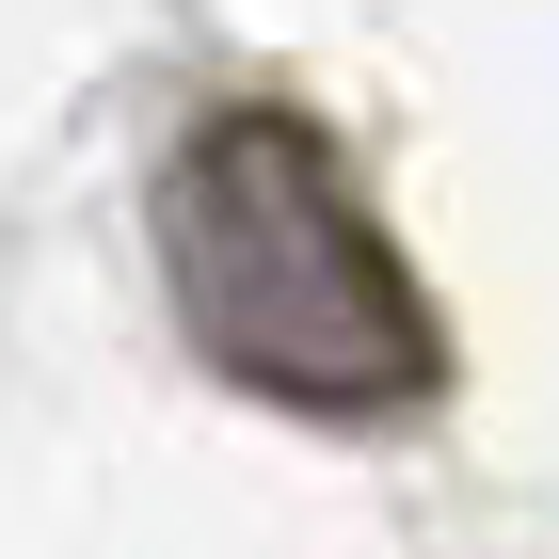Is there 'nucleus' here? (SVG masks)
Here are the masks:
<instances>
[{
    "label": "nucleus",
    "instance_id": "f257e3e1",
    "mask_svg": "<svg viewBox=\"0 0 559 559\" xmlns=\"http://www.w3.org/2000/svg\"><path fill=\"white\" fill-rule=\"evenodd\" d=\"M160 288L176 336L209 352L240 400L272 416H336V431H400L448 400V304L416 288L352 160L272 96H224L160 144Z\"/></svg>",
    "mask_w": 559,
    "mask_h": 559
}]
</instances>
